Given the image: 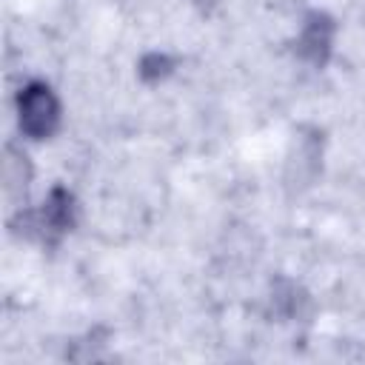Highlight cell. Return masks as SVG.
Here are the masks:
<instances>
[{
	"mask_svg": "<svg viewBox=\"0 0 365 365\" xmlns=\"http://www.w3.org/2000/svg\"><path fill=\"white\" fill-rule=\"evenodd\" d=\"M197 3H214V0H197Z\"/></svg>",
	"mask_w": 365,
	"mask_h": 365,
	"instance_id": "obj_5",
	"label": "cell"
},
{
	"mask_svg": "<svg viewBox=\"0 0 365 365\" xmlns=\"http://www.w3.org/2000/svg\"><path fill=\"white\" fill-rule=\"evenodd\" d=\"M31 217V228L29 234L31 237H40L43 242H54L60 240L63 234H68L77 222V202H74V194L68 188H60L54 185L46 197V202L40 205V211L29 214Z\"/></svg>",
	"mask_w": 365,
	"mask_h": 365,
	"instance_id": "obj_2",
	"label": "cell"
},
{
	"mask_svg": "<svg viewBox=\"0 0 365 365\" xmlns=\"http://www.w3.org/2000/svg\"><path fill=\"white\" fill-rule=\"evenodd\" d=\"M171 60L165 57V54H148V57H143V63H140V77H145V80H160V77H165L168 71H171Z\"/></svg>",
	"mask_w": 365,
	"mask_h": 365,
	"instance_id": "obj_4",
	"label": "cell"
},
{
	"mask_svg": "<svg viewBox=\"0 0 365 365\" xmlns=\"http://www.w3.org/2000/svg\"><path fill=\"white\" fill-rule=\"evenodd\" d=\"M334 34H336V23L325 11H311L297 34V54L314 66H322L331 54Z\"/></svg>",
	"mask_w": 365,
	"mask_h": 365,
	"instance_id": "obj_3",
	"label": "cell"
},
{
	"mask_svg": "<svg viewBox=\"0 0 365 365\" xmlns=\"http://www.w3.org/2000/svg\"><path fill=\"white\" fill-rule=\"evenodd\" d=\"M63 106L48 83H26L17 94V125L29 140H48L60 128Z\"/></svg>",
	"mask_w": 365,
	"mask_h": 365,
	"instance_id": "obj_1",
	"label": "cell"
}]
</instances>
